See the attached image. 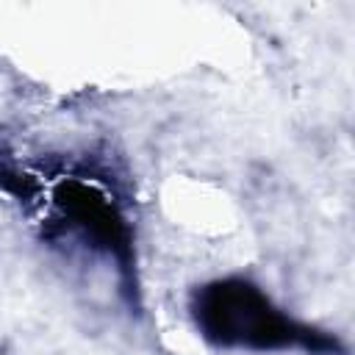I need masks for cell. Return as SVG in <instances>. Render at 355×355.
Wrapping results in <instances>:
<instances>
[{
	"label": "cell",
	"mask_w": 355,
	"mask_h": 355,
	"mask_svg": "<svg viewBox=\"0 0 355 355\" xmlns=\"http://www.w3.org/2000/svg\"><path fill=\"white\" fill-rule=\"evenodd\" d=\"M189 313L197 333L219 349L341 355L344 347L327 330L288 316L247 277H216L191 291Z\"/></svg>",
	"instance_id": "6da1fadb"
},
{
	"label": "cell",
	"mask_w": 355,
	"mask_h": 355,
	"mask_svg": "<svg viewBox=\"0 0 355 355\" xmlns=\"http://www.w3.org/2000/svg\"><path fill=\"white\" fill-rule=\"evenodd\" d=\"M58 222L92 252L114 261L128 291H133V236L116 202L92 183L64 180L53 191Z\"/></svg>",
	"instance_id": "7a4b0ae2"
},
{
	"label": "cell",
	"mask_w": 355,
	"mask_h": 355,
	"mask_svg": "<svg viewBox=\"0 0 355 355\" xmlns=\"http://www.w3.org/2000/svg\"><path fill=\"white\" fill-rule=\"evenodd\" d=\"M0 191H11V194H19V197H28L31 186H28L25 175H17V172H11L8 166L0 164Z\"/></svg>",
	"instance_id": "3957f363"
}]
</instances>
